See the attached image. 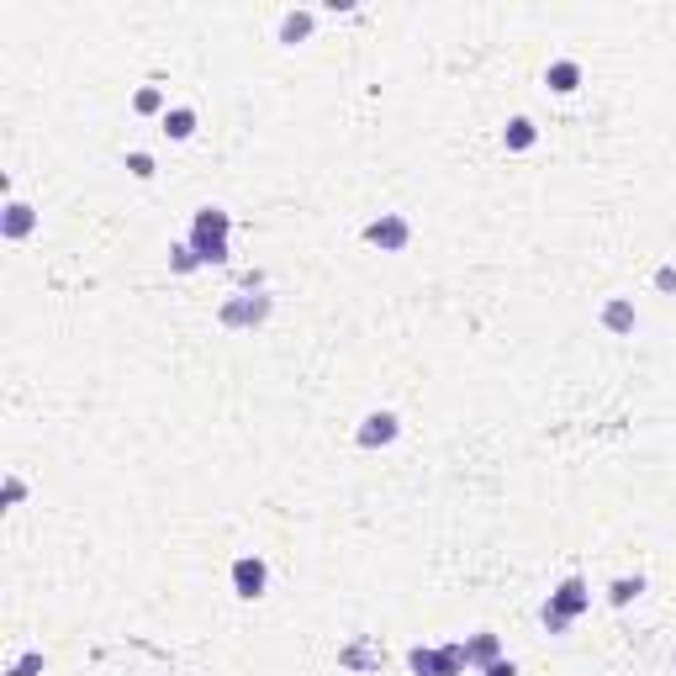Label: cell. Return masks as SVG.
Here are the masks:
<instances>
[{"mask_svg": "<svg viewBox=\"0 0 676 676\" xmlns=\"http://www.w3.org/2000/svg\"><path fill=\"white\" fill-rule=\"evenodd\" d=\"M133 111H138V117H164V111H169L164 106V90L159 85H143L138 96H133Z\"/></svg>", "mask_w": 676, "mask_h": 676, "instance_id": "2e32d148", "label": "cell"}, {"mask_svg": "<svg viewBox=\"0 0 676 676\" xmlns=\"http://www.w3.org/2000/svg\"><path fill=\"white\" fill-rule=\"evenodd\" d=\"M397 434H402V418L391 407H375V412L360 418V428H354V444L360 449H386V444H397Z\"/></svg>", "mask_w": 676, "mask_h": 676, "instance_id": "5b68a950", "label": "cell"}, {"mask_svg": "<svg viewBox=\"0 0 676 676\" xmlns=\"http://www.w3.org/2000/svg\"><path fill=\"white\" fill-rule=\"evenodd\" d=\"M476 676H518V666L502 655V661H492V666H486V671H476Z\"/></svg>", "mask_w": 676, "mask_h": 676, "instance_id": "603a6c76", "label": "cell"}, {"mask_svg": "<svg viewBox=\"0 0 676 676\" xmlns=\"http://www.w3.org/2000/svg\"><path fill=\"white\" fill-rule=\"evenodd\" d=\"M492 661H502V640H497L492 629L471 634V640H465V666H471V671H486Z\"/></svg>", "mask_w": 676, "mask_h": 676, "instance_id": "30bf717a", "label": "cell"}, {"mask_svg": "<svg viewBox=\"0 0 676 676\" xmlns=\"http://www.w3.org/2000/svg\"><path fill=\"white\" fill-rule=\"evenodd\" d=\"M365 243H370V249H381V254H402L407 243H412V222L402 212H381L365 228Z\"/></svg>", "mask_w": 676, "mask_h": 676, "instance_id": "277c9868", "label": "cell"}, {"mask_svg": "<svg viewBox=\"0 0 676 676\" xmlns=\"http://www.w3.org/2000/svg\"><path fill=\"white\" fill-rule=\"evenodd\" d=\"M159 127H164V138H169V143L196 138V106H169L164 117H159Z\"/></svg>", "mask_w": 676, "mask_h": 676, "instance_id": "7c38bea8", "label": "cell"}, {"mask_svg": "<svg viewBox=\"0 0 676 676\" xmlns=\"http://www.w3.org/2000/svg\"><path fill=\"white\" fill-rule=\"evenodd\" d=\"M228 576H233V592L243 597V603H259V597L270 592V566L259 555H238Z\"/></svg>", "mask_w": 676, "mask_h": 676, "instance_id": "52a82bcc", "label": "cell"}, {"mask_svg": "<svg viewBox=\"0 0 676 676\" xmlns=\"http://www.w3.org/2000/svg\"><path fill=\"white\" fill-rule=\"evenodd\" d=\"M127 175H133V180H154V154L133 148V154H127Z\"/></svg>", "mask_w": 676, "mask_h": 676, "instance_id": "ffe728a7", "label": "cell"}, {"mask_svg": "<svg viewBox=\"0 0 676 676\" xmlns=\"http://www.w3.org/2000/svg\"><path fill=\"white\" fill-rule=\"evenodd\" d=\"M312 27H317V16H312V11H286V16H280V43H286V48L307 43Z\"/></svg>", "mask_w": 676, "mask_h": 676, "instance_id": "5bb4252c", "label": "cell"}, {"mask_svg": "<svg viewBox=\"0 0 676 676\" xmlns=\"http://www.w3.org/2000/svg\"><path fill=\"white\" fill-rule=\"evenodd\" d=\"M544 85H550L555 96H576L581 90V64L576 59H555L550 69H544Z\"/></svg>", "mask_w": 676, "mask_h": 676, "instance_id": "8fae6325", "label": "cell"}, {"mask_svg": "<svg viewBox=\"0 0 676 676\" xmlns=\"http://www.w3.org/2000/svg\"><path fill=\"white\" fill-rule=\"evenodd\" d=\"M587 608H592L587 581H581V576H566V581H560V587L550 592V603L539 608V624L550 629V634H566V629H571V624H576V618L587 613Z\"/></svg>", "mask_w": 676, "mask_h": 676, "instance_id": "7a4b0ae2", "label": "cell"}, {"mask_svg": "<svg viewBox=\"0 0 676 676\" xmlns=\"http://www.w3.org/2000/svg\"><path fill=\"white\" fill-rule=\"evenodd\" d=\"M32 228H37V212L27 201H6V212H0V233H6V243H22V238H32Z\"/></svg>", "mask_w": 676, "mask_h": 676, "instance_id": "9c48e42d", "label": "cell"}, {"mask_svg": "<svg viewBox=\"0 0 676 676\" xmlns=\"http://www.w3.org/2000/svg\"><path fill=\"white\" fill-rule=\"evenodd\" d=\"M6 676H43V650H27V655H16Z\"/></svg>", "mask_w": 676, "mask_h": 676, "instance_id": "d6986e66", "label": "cell"}, {"mask_svg": "<svg viewBox=\"0 0 676 676\" xmlns=\"http://www.w3.org/2000/svg\"><path fill=\"white\" fill-rule=\"evenodd\" d=\"M338 661H344V666H354V671H370V666H381V650H370L365 640H354L344 655H338Z\"/></svg>", "mask_w": 676, "mask_h": 676, "instance_id": "ac0fdd59", "label": "cell"}, {"mask_svg": "<svg viewBox=\"0 0 676 676\" xmlns=\"http://www.w3.org/2000/svg\"><path fill=\"white\" fill-rule=\"evenodd\" d=\"M534 143H539V127L529 117H513V122L502 127V148H507V154H529Z\"/></svg>", "mask_w": 676, "mask_h": 676, "instance_id": "4fadbf2b", "label": "cell"}, {"mask_svg": "<svg viewBox=\"0 0 676 676\" xmlns=\"http://www.w3.org/2000/svg\"><path fill=\"white\" fill-rule=\"evenodd\" d=\"M640 592H645V576H618L613 587H608V603H613V608H629Z\"/></svg>", "mask_w": 676, "mask_h": 676, "instance_id": "9a60e30c", "label": "cell"}, {"mask_svg": "<svg viewBox=\"0 0 676 676\" xmlns=\"http://www.w3.org/2000/svg\"><path fill=\"white\" fill-rule=\"evenodd\" d=\"M597 323H603L613 338H629L634 328H640V312H634V302H629V296H613V302H608L603 312H597Z\"/></svg>", "mask_w": 676, "mask_h": 676, "instance_id": "ba28073f", "label": "cell"}, {"mask_svg": "<svg viewBox=\"0 0 676 676\" xmlns=\"http://www.w3.org/2000/svg\"><path fill=\"white\" fill-rule=\"evenodd\" d=\"M265 317H270V296H228V302H222V312H217V323L233 328V333H243V328H259Z\"/></svg>", "mask_w": 676, "mask_h": 676, "instance_id": "8992f818", "label": "cell"}, {"mask_svg": "<svg viewBox=\"0 0 676 676\" xmlns=\"http://www.w3.org/2000/svg\"><path fill=\"white\" fill-rule=\"evenodd\" d=\"M228 238H233V217L222 212V206H201L191 217V233H185V243L201 254V265H228L233 259Z\"/></svg>", "mask_w": 676, "mask_h": 676, "instance_id": "6da1fadb", "label": "cell"}, {"mask_svg": "<svg viewBox=\"0 0 676 676\" xmlns=\"http://www.w3.org/2000/svg\"><path fill=\"white\" fill-rule=\"evenodd\" d=\"M655 291H661V296H676V265H661V270H655Z\"/></svg>", "mask_w": 676, "mask_h": 676, "instance_id": "44dd1931", "label": "cell"}, {"mask_svg": "<svg viewBox=\"0 0 676 676\" xmlns=\"http://www.w3.org/2000/svg\"><path fill=\"white\" fill-rule=\"evenodd\" d=\"M22 497H27V481L22 476H6V507H16Z\"/></svg>", "mask_w": 676, "mask_h": 676, "instance_id": "7402d4cb", "label": "cell"}, {"mask_svg": "<svg viewBox=\"0 0 676 676\" xmlns=\"http://www.w3.org/2000/svg\"><path fill=\"white\" fill-rule=\"evenodd\" d=\"M169 270H175V275H196V270H201V254H196L191 243L180 238L175 249H169Z\"/></svg>", "mask_w": 676, "mask_h": 676, "instance_id": "e0dca14e", "label": "cell"}, {"mask_svg": "<svg viewBox=\"0 0 676 676\" xmlns=\"http://www.w3.org/2000/svg\"><path fill=\"white\" fill-rule=\"evenodd\" d=\"M407 671L412 676H460L465 666V640H444V645H412L407 650Z\"/></svg>", "mask_w": 676, "mask_h": 676, "instance_id": "3957f363", "label": "cell"}]
</instances>
